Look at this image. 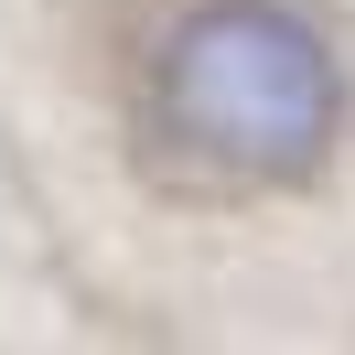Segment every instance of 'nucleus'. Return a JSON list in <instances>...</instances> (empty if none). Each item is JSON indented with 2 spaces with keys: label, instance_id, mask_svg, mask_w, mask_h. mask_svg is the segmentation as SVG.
Wrapping results in <instances>:
<instances>
[{
  "label": "nucleus",
  "instance_id": "1",
  "mask_svg": "<svg viewBox=\"0 0 355 355\" xmlns=\"http://www.w3.org/2000/svg\"><path fill=\"white\" fill-rule=\"evenodd\" d=\"M151 130L216 183L291 194L345 140V65L291 0H194L151 44Z\"/></svg>",
  "mask_w": 355,
  "mask_h": 355
}]
</instances>
